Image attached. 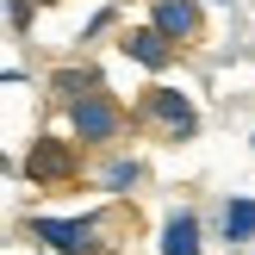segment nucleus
Segmentation results:
<instances>
[{"label": "nucleus", "mask_w": 255, "mask_h": 255, "mask_svg": "<svg viewBox=\"0 0 255 255\" xmlns=\"http://www.w3.org/2000/svg\"><path fill=\"white\" fill-rule=\"evenodd\" d=\"M100 181H106L112 193H137V181H143V162H131V156H112L106 168H100Z\"/></svg>", "instance_id": "obj_10"}, {"label": "nucleus", "mask_w": 255, "mask_h": 255, "mask_svg": "<svg viewBox=\"0 0 255 255\" xmlns=\"http://www.w3.org/2000/svg\"><path fill=\"white\" fill-rule=\"evenodd\" d=\"M69 131H75V143H119L125 137V106L100 87V94H87V100L69 106Z\"/></svg>", "instance_id": "obj_3"}, {"label": "nucleus", "mask_w": 255, "mask_h": 255, "mask_svg": "<svg viewBox=\"0 0 255 255\" xmlns=\"http://www.w3.org/2000/svg\"><path fill=\"white\" fill-rule=\"evenodd\" d=\"M149 25H162L174 44H193V37L206 31V19H199V0H156V6H149Z\"/></svg>", "instance_id": "obj_6"}, {"label": "nucleus", "mask_w": 255, "mask_h": 255, "mask_svg": "<svg viewBox=\"0 0 255 255\" xmlns=\"http://www.w3.org/2000/svg\"><path fill=\"white\" fill-rule=\"evenodd\" d=\"M224 237L231 243H255V199H224Z\"/></svg>", "instance_id": "obj_9"}, {"label": "nucleus", "mask_w": 255, "mask_h": 255, "mask_svg": "<svg viewBox=\"0 0 255 255\" xmlns=\"http://www.w3.org/2000/svg\"><path fill=\"white\" fill-rule=\"evenodd\" d=\"M100 87H106V81H100V69H56V75H50V94H56L62 106H75V100L100 94Z\"/></svg>", "instance_id": "obj_7"}, {"label": "nucleus", "mask_w": 255, "mask_h": 255, "mask_svg": "<svg viewBox=\"0 0 255 255\" xmlns=\"http://www.w3.org/2000/svg\"><path fill=\"white\" fill-rule=\"evenodd\" d=\"M119 44H125V56H131V62H143V69H168V62H174V50H181L168 31H162V25H131Z\"/></svg>", "instance_id": "obj_5"}, {"label": "nucleus", "mask_w": 255, "mask_h": 255, "mask_svg": "<svg viewBox=\"0 0 255 255\" xmlns=\"http://www.w3.org/2000/svg\"><path fill=\"white\" fill-rule=\"evenodd\" d=\"M125 218L119 212H87V218H31V237L56 255H112Z\"/></svg>", "instance_id": "obj_1"}, {"label": "nucleus", "mask_w": 255, "mask_h": 255, "mask_svg": "<svg viewBox=\"0 0 255 255\" xmlns=\"http://www.w3.org/2000/svg\"><path fill=\"white\" fill-rule=\"evenodd\" d=\"M6 19H12V31H25L31 25V0H6Z\"/></svg>", "instance_id": "obj_11"}, {"label": "nucleus", "mask_w": 255, "mask_h": 255, "mask_svg": "<svg viewBox=\"0 0 255 255\" xmlns=\"http://www.w3.org/2000/svg\"><path fill=\"white\" fill-rule=\"evenodd\" d=\"M162 255H199V218L193 212H174L162 224Z\"/></svg>", "instance_id": "obj_8"}, {"label": "nucleus", "mask_w": 255, "mask_h": 255, "mask_svg": "<svg viewBox=\"0 0 255 255\" xmlns=\"http://www.w3.org/2000/svg\"><path fill=\"white\" fill-rule=\"evenodd\" d=\"M75 143L69 137H37L31 143V156H25V174H31V187H62V181H75Z\"/></svg>", "instance_id": "obj_4"}, {"label": "nucleus", "mask_w": 255, "mask_h": 255, "mask_svg": "<svg viewBox=\"0 0 255 255\" xmlns=\"http://www.w3.org/2000/svg\"><path fill=\"white\" fill-rule=\"evenodd\" d=\"M137 119L156 125L168 143H187V137H199V106L181 94V87H149L143 100H137Z\"/></svg>", "instance_id": "obj_2"}]
</instances>
